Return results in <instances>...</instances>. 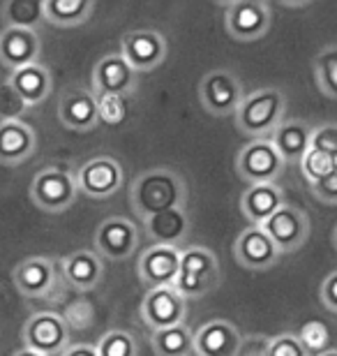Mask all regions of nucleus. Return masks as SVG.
<instances>
[{
	"instance_id": "nucleus-10",
	"label": "nucleus",
	"mask_w": 337,
	"mask_h": 356,
	"mask_svg": "<svg viewBox=\"0 0 337 356\" xmlns=\"http://www.w3.org/2000/svg\"><path fill=\"white\" fill-rule=\"evenodd\" d=\"M74 178L79 192H83V195L92 199H106L123 188L125 172L118 160L102 155V158H92L83 162L74 172Z\"/></svg>"
},
{
	"instance_id": "nucleus-14",
	"label": "nucleus",
	"mask_w": 337,
	"mask_h": 356,
	"mask_svg": "<svg viewBox=\"0 0 337 356\" xmlns=\"http://www.w3.org/2000/svg\"><path fill=\"white\" fill-rule=\"evenodd\" d=\"M136 270H139L141 282L148 289L174 287L178 280V270H181V248L150 245L148 250L141 252Z\"/></svg>"
},
{
	"instance_id": "nucleus-29",
	"label": "nucleus",
	"mask_w": 337,
	"mask_h": 356,
	"mask_svg": "<svg viewBox=\"0 0 337 356\" xmlns=\"http://www.w3.org/2000/svg\"><path fill=\"white\" fill-rule=\"evenodd\" d=\"M0 17L5 28H24V31H38L44 21V0H7L0 7Z\"/></svg>"
},
{
	"instance_id": "nucleus-33",
	"label": "nucleus",
	"mask_w": 337,
	"mask_h": 356,
	"mask_svg": "<svg viewBox=\"0 0 337 356\" xmlns=\"http://www.w3.org/2000/svg\"><path fill=\"white\" fill-rule=\"evenodd\" d=\"M99 123L116 127L127 118V97L123 95H95Z\"/></svg>"
},
{
	"instance_id": "nucleus-34",
	"label": "nucleus",
	"mask_w": 337,
	"mask_h": 356,
	"mask_svg": "<svg viewBox=\"0 0 337 356\" xmlns=\"http://www.w3.org/2000/svg\"><path fill=\"white\" fill-rule=\"evenodd\" d=\"M31 109L26 99L19 95V90L12 86L10 81L0 83V123L7 120H21V116Z\"/></svg>"
},
{
	"instance_id": "nucleus-19",
	"label": "nucleus",
	"mask_w": 337,
	"mask_h": 356,
	"mask_svg": "<svg viewBox=\"0 0 337 356\" xmlns=\"http://www.w3.org/2000/svg\"><path fill=\"white\" fill-rule=\"evenodd\" d=\"M40 54L42 38L38 31H24V28H3L0 31V63L12 72L40 63Z\"/></svg>"
},
{
	"instance_id": "nucleus-11",
	"label": "nucleus",
	"mask_w": 337,
	"mask_h": 356,
	"mask_svg": "<svg viewBox=\"0 0 337 356\" xmlns=\"http://www.w3.org/2000/svg\"><path fill=\"white\" fill-rule=\"evenodd\" d=\"M263 232L272 238L279 252H296L298 248L305 245L307 236H310V218L300 206L284 204L275 216H272Z\"/></svg>"
},
{
	"instance_id": "nucleus-31",
	"label": "nucleus",
	"mask_w": 337,
	"mask_h": 356,
	"mask_svg": "<svg viewBox=\"0 0 337 356\" xmlns=\"http://www.w3.org/2000/svg\"><path fill=\"white\" fill-rule=\"evenodd\" d=\"M97 354L99 356H136L139 347L130 331H109L99 338L97 343Z\"/></svg>"
},
{
	"instance_id": "nucleus-22",
	"label": "nucleus",
	"mask_w": 337,
	"mask_h": 356,
	"mask_svg": "<svg viewBox=\"0 0 337 356\" xmlns=\"http://www.w3.org/2000/svg\"><path fill=\"white\" fill-rule=\"evenodd\" d=\"M38 148V134L24 120L0 123V165L17 167L26 162Z\"/></svg>"
},
{
	"instance_id": "nucleus-23",
	"label": "nucleus",
	"mask_w": 337,
	"mask_h": 356,
	"mask_svg": "<svg viewBox=\"0 0 337 356\" xmlns=\"http://www.w3.org/2000/svg\"><path fill=\"white\" fill-rule=\"evenodd\" d=\"M60 270H63V280H65L72 289L88 291V289H95L99 280H102L104 266L97 252L76 250L63 259Z\"/></svg>"
},
{
	"instance_id": "nucleus-2",
	"label": "nucleus",
	"mask_w": 337,
	"mask_h": 356,
	"mask_svg": "<svg viewBox=\"0 0 337 356\" xmlns=\"http://www.w3.org/2000/svg\"><path fill=\"white\" fill-rule=\"evenodd\" d=\"M286 97L279 88H256L245 92L236 111V125L252 139H270L272 132L284 123Z\"/></svg>"
},
{
	"instance_id": "nucleus-6",
	"label": "nucleus",
	"mask_w": 337,
	"mask_h": 356,
	"mask_svg": "<svg viewBox=\"0 0 337 356\" xmlns=\"http://www.w3.org/2000/svg\"><path fill=\"white\" fill-rule=\"evenodd\" d=\"M21 340L26 350L54 356L69 347V329L58 312H35L21 329Z\"/></svg>"
},
{
	"instance_id": "nucleus-9",
	"label": "nucleus",
	"mask_w": 337,
	"mask_h": 356,
	"mask_svg": "<svg viewBox=\"0 0 337 356\" xmlns=\"http://www.w3.org/2000/svg\"><path fill=\"white\" fill-rule=\"evenodd\" d=\"M185 317H188V301L176 287L148 289L141 303V319L150 329V333L185 324Z\"/></svg>"
},
{
	"instance_id": "nucleus-1",
	"label": "nucleus",
	"mask_w": 337,
	"mask_h": 356,
	"mask_svg": "<svg viewBox=\"0 0 337 356\" xmlns=\"http://www.w3.org/2000/svg\"><path fill=\"white\" fill-rule=\"evenodd\" d=\"M188 185L169 167H155L134 178L130 188V204L141 220L171 209H185L188 204Z\"/></svg>"
},
{
	"instance_id": "nucleus-15",
	"label": "nucleus",
	"mask_w": 337,
	"mask_h": 356,
	"mask_svg": "<svg viewBox=\"0 0 337 356\" xmlns=\"http://www.w3.org/2000/svg\"><path fill=\"white\" fill-rule=\"evenodd\" d=\"M136 88V72L123 58V54L102 56L92 67V92L95 95H123Z\"/></svg>"
},
{
	"instance_id": "nucleus-24",
	"label": "nucleus",
	"mask_w": 337,
	"mask_h": 356,
	"mask_svg": "<svg viewBox=\"0 0 337 356\" xmlns=\"http://www.w3.org/2000/svg\"><path fill=\"white\" fill-rule=\"evenodd\" d=\"M312 132L314 127L307 125L305 120H284L272 132L270 141L275 144L277 153L282 155L284 165H300V160L305 158V153L312 146Z\"/></svg>"
},
{
	"instance_id": "nucleus-17",
	"label": "nucleus",
	"mask_w": 337,
	"mask_h": 356,
	"mask_svg": "<svg viewBox=\"0 0 337 356\" xmlns=\"http://www.w3.org/2000/svg\"><path fill=\"white\" fill-rule=\"evenodd\" d=\"M243 333L227 319H211L195 331L197 356H238Z\"/></svg>"
},
{
	"instance_id": "nucleus-18",
	"label": "nucleus",
	"mask_w": 337,
	"mask_h": 356,
	"mask_svg": "<svg viewBox=\"0 0 337 356\" xmlns=\"http://www.w3.org/2000/svg\"><path fill=\"white\" fill-rule=\"evenodd\" d=\"M14 287L26 298H47L56 287V264L49 257H26L14 268Z\"/></svg>"
},
{
	"instance_id": "nucleus-40",
	"label": "nucleus",
	"mask_w": 337,
	"mask_h": 356,
	"mask_svg": "<svg viewBox=\"0 0 337 356\" xmlns=\"http://www.w3.org/2000/svg\"><path fill=\"white\" fill-rule=\"evenodd\" d=\"M60 356H99V354H97V347H90V345H69Z\"/></svg>"
},
{
	"instance_id": "nucleus-20",
	"label": "nucleus",
	"mask_w": 337,
	"mask_h": 356,
	"mask_svg": "<svg viewBox=\"0 0 337 356\" xmlns=\"http://www.w3.org/2000/svg\"><path fill=\"white\" fill-rule=\"evenodd\" d=\"M284 206V190L277 183L247 185L240 195V211L249 227H263Z\"/></svg>"
},
{
	"instance_id": "nucleus-38",
	"label": "nucleus",
	"mask_w": 337,
	"mask_h": 356,
	"mask_svg": "<svg viewBox=\"0 0 337 356\" xmlns=\"http://www.w3.org/2000/svg\"><path fill=\"white\" fill-rule=\"evenodd\" d=\"M312 195L317 197L321 204H331V206L337 204V165L331 174L312 185Z\"/></svg>"
},
{
	"instance_id": "nucleus-35",
	"label": "nucleus",
	"mask_w": 337,
	"mask_h": 356,
	"mask_svg": "<svg viewBox=\"0 0 337 356\" xmlns=\"http://www.w3.org/2000/svg\"><path fill=\"white\" fill-rule=\"evenodd\" d=\"M300 343L305 345V350L310 352V356H317L321 352L331 350L328 343H331V331L324 322H307L303 329L298 331Z\"/></svg>"
},
{
	"instance_id": "nucleus-12",
	"label": "nucleus",
	"mask_w": 337,
	"mask_h": 356,
	"mask_svg": "<svg viewBox=\"0 0 337 356\" xmlns=\"http://www.w3.org/2000/svg\"><path fill=\"white\" fill-rule=\"evenodd\" d=\"M120 54L134 72L141 74L162 65L169 54V44L167 38L157 31H132L120 42Z\"/></svg>"
},
{
	"instance_id": "nucleus-26",
	"label": "nucleus",
	"mask_w": 337,
	"mask_h": 356,
	"mask_svg": "<svg viewBox=\"0 0 337 356\" xmlns=\"http://www.w3.org/2000/svg\"><path fill=\"white\" fill-rule=\"evenodd\" d=\"M10 83L19 90V95L26 99L28 106H38L49 97L54 88L51 72L42 65V63H33V65L14 70L10 76Z\"/></svg>"
},
{
	"instance_id": "nucleus-30",
	"label": "nucleus",
	"mask_w": 337,
	"mask_h": 356,
	"mask_svg": "<svg viewBox=\"0 0 337 356\" xmlns=\"http://www.w3.org/2000/svg\"><path fill=\"white\" fill-rule=\"evenodd\" d=\"M314 79L326 97L337 99V47L321 49L314 58Z\"/></svg>"
},
{
	"instance_id": "nucleus-7",
	"label": "nucleus",
	"mask_w": 337,
	"mask_h": 356,
	"mask_svg": "<svg viewBox=\"0 0 337 356\" xmlns=\"http://www.w3.org/2000/svg\"><path fill=\"white\" fill-rule=\"evenodd\" d=\"M243 97V83L231 70H211L199 83V102L211 116H236Z\"/></svg>"
},
{
	"instance_id": "nucleus-21",
	"label": "nucleus",
	"mask_w": 337,
	"mask_h": 356,
	"mask_svg": "<svg viewBox=\"0 0 337 356\" xmlns=\"http://www.w3.org/2000/svg\"><path fill=\"white\" fill-rule=\"evenodd\" d=\"M58 118L67 130L90 132L99 123L95 92L85 88L67 90L58 102Z\"/></svg>"
},
{
	"instance_id": "nucleus-27",
	"label": "nucleus",
	"mask_w": 337,
	"mask_h": 356,
	"mask_svg": "<svg viewBox=\"0 0 337 356\" xmlns=\"http://www.w3.org/2000/svg\"><path fill=\"white\" fill-rule=\"evenodd\" d=\"M92 0H44V21L58 28L81 26L92 17Z\"/></svg>"
},
{
	"instance_id": "nucleus-25",
	"label": "nucleus",
	"mask_w": 337,
	"mask_h": 356,
	"mask_svg": "<svg viewBox=\"0 0 337 356\" xmlns=\"http://www.w3.org/2000/svg\"><path fill=\"white\" fill-rule=\"evenodd\" d=\"M146 222V234L153 241V245H174L178 248L181 241L190 234V216L185 209H171L157 216L143 220Z\"/></svg>"
},
{
	"instance_id": "nucleus-13",
	"label": "nucleus",
	"mask_w": 337,
	"mask_h": 356,
	"mask_svg": "<svg viewBox=\"0 0 337 356\" xmlns=\"http://www.w3.org/2000/svg\"><path fill=\"white\" fill-rule=\"evenodd\" d=\"M139 245V232L127 218H106L95 229V250L106 259L125 261L130 259Z\"/></svg>"
},
{
	"instance_id": "nucleus-37",
	"label": "nucleus",
	"mask_w": 337,
	"mask_h": 356,
	"mask_svg": "<svg viewBox=\"0 0 337 356\" xmlns=\"http://www.w3.org/2000/svg\"><path fill=\"white\" fill-rule=\"evenodd\" d=\"M310 148H317V151L331 155L337 162V123H324V125L314 127Z\"/></svg>"
},
{
	"instance_id": "nucleus-4",
	"label": "nucleus",
	"mask_w": 337,
	"mask_h": 356,
	"mask_svg": "<svg viewBox=\"0 0 337 356\" xmlns=\"http://www.w3.org/2000/svg\"><path fill=\"white\" fill-rule=\"evenodd\" d=\"M79 188L74 172L63 165H49L35 174L31 183V199L47 213H63L76 202Z\"/></svg>"
},
{
	"instance_id": "nucleus-16",
	"label": "nucleus",
	"mask_w": 337,
	"mask_h": 356,
	"mask_svg": "<svg viewBox=\"0 0 337 356\" xmlns=\"http://www.w3.org/2000/svg\"><path fill=\"white\" fill-rule=\"evenodd\" d=\"M233 254L240 266L249 270H268L282 257L272 238L263 232V227H247L238 234L233 243Z\"/></svg>"
},
{
	"instance_id": "nucleus-32",
	"label": "nucleus",
	"mask_w": 337,
	"mask_h": 356,
	"mask_svg": "<svg viewBox=\"0 0 337 356\" xmlns=\"http://www.w3.org/2000/svg\"><path fill=\"white\" fill-rule=\"evenodd\" d=\"M337 162L331 158V155H326V153H321L317 151V148H310V151L305 153V158L300 160V172H303L305 176V181L314 185V183H319L321 178L328 176L335 169Z\"/></svg>"
},
{
	"instance_id": "nucleus-8",
	"label": "nucleus",
	"mask_w": 337,
	"mask_h": 356,
	"mask_svg": "<svg viewBox=\"0 0 337 356\" xmlns=\"http://www.w3.org/2000/svg\"><path fill=\"white\" fill-rule=\"evenodd\" d=\"M272 21L270 5L259 0H240L224 5L227 33L238 42H256L268 33Z\"/></svg>"
},
{
	"instance_id": "nucleus-41",
	"label": "nucleus",
	"mask_w": 337,
	"mask_h": 356,
	"mask_svg": "<svg viewBox=\"0 0 337 356\" xmlns=\"http://www.w3.org/2000/svg\"><path fill=\"white\" fill-rule=\"evenodd\" d=\"M14 356H42V354H38V352H33V350H26V347H24V350H19L17 354H14Z\"/></svg>"
},
{
	"instance_id": "nucleus-39",
	"label": "nucleus",
	"mask_w": 337,
	"mask_h": 356,
	"mask_svg": "<svg viewBox=\"0 0 337 356\" xmlns=\"http://www.w3.org/2000/svg\"><path fill=\"white\" fill-rule=\"evenodd\" d=\"M321 301L331 312H337V270H333L321 284Z\"/></svg>"
},
{
	"instance_id": "nucleus-5",
	"label": "nucleus",
	"mask_w": 337,
	"mask_h": 356,
	"mask_svg": "<svg viewBox=\"0 0 337 356\" xmlns=\"http://www.w3.org/2000/svg\"><path fill=\"white\" fill-rule=\"evenodd\" d=\"M236 172L247 185L277 183L284 174V160L270 139H252L236 155Z\"/></svg>"
},
{
	"instance_id": "nucleus-28",
	"label": "nucleus",
	"mask_w": 337,
	"mask_h": 356,
	"mask_svg": "<svg viewBox=\"0 0 337 356\" xmlns=\"http://www.w3.org/2000/svg\"><path fill=\"white\" fill-rule=\"evenodd\" d=\"M150 345L157 356H190L195 352V331L188 324L150 333Z\"/></svg>"
},
{
	"instance_id": "nucleus-43",
	"label": "nucleus",
	"mask_w": 337,
	"mask_h": 356,
	"mask_svg": "<svg viewBox=\"0 0 337 356\" xmlns=\"http://www.w3.org/2000/svg\"><path fill=\"white\" fill-rule=\"evenodd\" d=\"M333 243H335V250H337V227H335V232H333Z\"/></svg>"
},
{
	"instance_id": "nucleus-42",
	"label": "nucleus",
	"mask_w": 337,
	"mask_h": 356,
	"mask_svg": "<svg viewBox=\"0 0 337 356\" xmlns=\"http://www.w3.org/2000/svg\"><path fill=\"white\" fill-rule=\"evenodd\" d=\"M317 356H337V350H326V352H321Z\"/></svg>"
},
{
	"instance_id": "nucleus-36",
	"label": "nucleus",
	"mask_w": 337,
	"mask_h": 356,
	"mask_svg": "<svg viewBox=\"0 0 337 356\" xmlns=\"http://www.w3.org/2000/svg\"><path fill=\"white\" fill-rule=\"evenodd\" d=\"M263 356H310V352L300 343L298 333H279L268 343Z\"/></svg>"
},
{
	"instance_id": "nucleus-3",
	"label": "nucleus",
	"mask_w": 337,
	"mask_h": 356,
	"mask_svg": "<svg viewBox=\"0 0 337 356\" xmlns=\"http://www.w3.org/2000/svg\"><path fill=\"white\" fill-rule=\"evenodd\" d=\"M220 284V261L217 257L202 245H190L181 250V270L174 287L181 291V296L202 298Z\"/></svg>"
}]
</instances>
